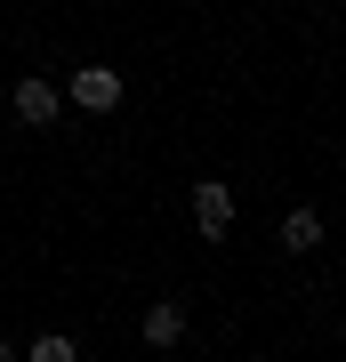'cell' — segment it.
Here are the masks:
<instances>
[{
  "mask_svg": "<svg viewBox=\"0 0 346 362\" xmlns=\"http://www.w3.org/2000/svg\"><path fill=\"white\" fill-rule=\"evenodd\" d=\"M322 242V218H314V209H290V218H282V250H314Z\"/></svg>",
  "mask_w": 346,
  "mask_h": 362,
  "instance_id": "obj_5",
  "label": "cell"
},
{
  "mask_svg": "<svg viewBox=\"0 0 346 362\" xmlns=\"http://www.w3.org/2000/svg\"><path fill=\"white\" fill-rule=\"evenodd\" d=\"M193 226H202V242H226V233H233V194H226L218 177L193 185Z\"/></svg>",
  "mask_w": 346,
  "mask_h": 362,
  "instance_id": "obj_1",
  "label": "cell"
},
{
  "mask_svg": "<svg viewBox=\"0 0 346 362\" xmlns=\"http://www.w3.org/2000/svg\"><path fill=\"white\" fill-rule=\"evenodd\" d=\"M33 362H73V338L49 330V338H33Z\"/></svg>",
  "mask_w": 346,
  "mask_h": 362,
  "instance_id": "obj_6",
  "label": "cell"
},
{
  "mask_svg": "<svg viewBox=\"0 0 346 362\" xmlns=\"http://www.w3.org/2000/svg\"><path fill=\"white\" fill-rule=\"evenodd\" d=\"M145 338H154V346H178V338H185V306H169V298H161V306L145 314Z\"/></svg>",
  "mask_w": 346,
  "mask_h": 362,
  "instance_id": "obj_4",
  "label": "cell"
},
{
  "mask_svg": "<svg viewBox=\"0 0 346 362\" xmlns=\"http://www.w3.org/2000/svg\"><path fill=\"white\" fill-rule=\"evenodd\" d=\"M73 105H81V113H113V105H121V73L81 65V73H73Z\"/></svg>",
  "mask_w": 346,
  "mask_h": 362,
  "instance_id": "obj_2",
  "label": "cell"
},
{
  "mask_svg": "<svg viewBox=\"0 0 346 362\" xmlns=\"http://www.w3.org/2000/svg\"><path fill=\"white\" fill-rule=\"evenodd\" d=\"M57 113H64V97L49 89V81H16V121L40 129V121H57Z\"/></svg>",
  "mask_w": 346,
  "mask_h": 362,
  "instance_id": "obj_3",
  "label": "cell"
}]
</instances>
